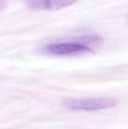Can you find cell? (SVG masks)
Returning a JSON list of instances; mask_svg holds the SVG:
<instances>
[{
    "label": "cell",
    "instance_id": "obj_2",
    "mask_svg": "<svg viewBox=\"0 0 128 129\" xmlns=\"http://www.w3.org/2000/svg\"><path fill=\"white\" fill-rule=\"evenodd\" d=\"M45 51L54 55H74L93 52L91 48L84 43L63 42L48 44L45 47Z\"/></svg>",
    "mask_w": 128,
    "mask_h": 129
},
{
    "label": "cell",
    "instance_id": "obj_4",
    "mask_svg": "<svg viewBox=\"0 0 128 129\" xmlns=\"http://www.w3.org/2000/svg\"><path fill=\"white\" fill-rule=\"evenodd\" d=\"M5 3H6V0H0V12L5 6Z\"/></svg>",
    "mask_w": 128,
    "mask_h": 129
},
{
    "label": "cell",
    "instance_id": "obj_1",
    "mask_svg": "<svg viewBox=\"0 0 128 129\" xmlns=\"http://www.w3.org/2000/svg\"><path fill=\"white\" fill-rule=\"evenodd\" d=\"M117 105V102L113 98H98L68 100L63 103V107L73 110L99 111L112 108Z\"/></svg>",
    "mask_w": 128,
    "mask_h": 129
},
{
    "label": "cell",
    "instance_id": "obj_5",
    "mask_svg": "<svg viewBox=\"0 0 128 129\" xmlns=\"http://www.w3.org/2000/svg\"><path fill=\"white\" fill-rule=\"evenodd\" d=\"M127 21H128V15H127Z\"/></svg>",
    "mask_w": 128,
    "mask_h": 129
},
{
    "label": "cell",
    "instance_id": "obj_3",
    "mask_svg": "<svg viewBox=\"0 0 128 129\" xmlns=\"http://www.w3.org/2000/svg\"><path fill=\"white\" fill-rule=\"evenodd\" d=\"M78 0H25L31 8L41 11H53L66 8Z\"/></svg>",
    "mask_w": 128,
    "mask_h": 129
}]
</instances>
